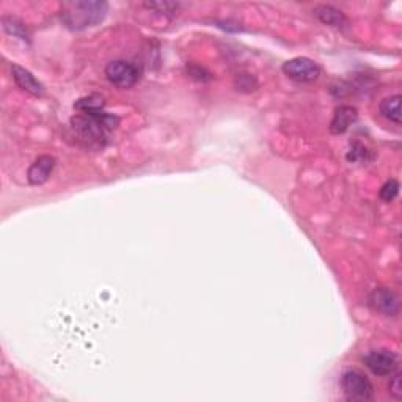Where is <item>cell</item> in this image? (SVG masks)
<instances>
[{"label":"cell","instance_id":"1","mask_svg":"<svg viewBox=\"0 0 402 402\" xmlns=\"http://www.w3.org/2000/svg\"><path fill=\"white\" fill-rule=\"evenodd\" d=\"M118 117L104 110L80 112L69 121V139L86 150L104 148L108 135L117 129Z\"/></svg>","mask_w":402,"mask_h":402},{"label":"cell","instance_id":"2","mask_svg":"<svg viewBox=\"0 0 402 402\" xmlns=\"http://www.w3.org/2000/svg\"><path fill=\"white\" fill-rule=\"evenodd\" d=\"M108 13L107 2L95 0H75L62 3V21L73 30H84L95 27L106 19Z\"/></svg>","mask_w":402,"mask_h":402},{"label":"cell","instance_id":"3","mask_svg":"<svg viewBox=\"0 0 402 402\" xmlns=\"http://www.w3.org/2000/svg\"><path fill=\"white\" fill-rule=\"evenodd\" d=\"M341 388L349 401L365 402L374 398V387L365 374L357 369H347L341 376Z\"/></svg>","mask_w":402,"mask_h":402},{"label":"cell","instance_id":"4","mask_svg":"<svg viewBox=\"0 0 402 402\" xmlns=\"http://www.w3.org/2000/svg\"><path fill=\"white\" fill-rule=\"evenodd\" d=\"M106 78L118 88H130L139 82L140 71L134 63L126 60H113L106 67Z\"/></svg>","mask_w":402,"mask_h":402},{"label":"cell","instance_id":"5","mask_svg":"<svg viewBox=\"0 0 402 402\" xmlns=\"http://www.w3.org/2000/svg\"><path fill=\"white\" fill-rule=\"evenodd\" d=\"M283 73L291 80H296L298 84H309L319 79L320 68L318 63H314L308 57H296L287 60L283 64Z\"/></svg>","mask_w":402,"mask_h":402},{"label":"cell","instance_id":"6","mask_svg":"<svg viewBox=\"0 0 402 402\" xmlns=\"http://www.w3.org/2000/svg\"><path fill=\"white\" fill-rule=\"evenodd\" d=\"M363 362H365L369 371L380 377L391 376L398 369V357L391 351L385 349L368 352L365 358H363Z\"/></svg>","mask_w":402,"mask_h":402},{"label":"cell","instance_id":"7","mask_svg":"<svg viewBox=\"0 0 402 402\" xmlns=\"http://www.w3.org/2000/svg\"><path fill=\"white\" fill-rule=\"evenodd\" d=\"M369 305L374 311L387 318L396 316L401 309L399 297L388 287H376L369 296Z\"/></svg>","mask_w":402,"mask_h":402},{"label":"cell","instance_id":"8","mask_svg":"<svg viewBox=\"0 0 402 402\" xmlns=\"http://www.w3.org/2000/svg\"><path fill=\"white\" fill-rule=\"evenodd\" d=\"M54 167H56V159L52 156H40L38 159L30 165L29 172H27V179L32 186H40L45 184L49 178H51Z\"/></svg>","mask_w":402,"mask_h":402},{"label":"cell","instance_id":"9","mask_svg":"<svg viewBox=\"0 0 402 402\" xmlns=\"http://www.w3.org/2000/svg\"><path fill=\"white\" fill-rule=\"evenodd\" d=\"M358 112L355 107L352 106H340L335 108L333 119L330 123V132L331 134H344L347 129H349L352 124L357 121Z\"/></svg>","mask_w":402,"mask_h":402},{"label":"cell","instance_id":"10","mask_svg":"<svg viewBox=\"0 0 402 402\" xmlns=\"http://www.w3.org/2000/svg\"><path fill=\"white\" fill-rule=\"evenodd\" d=\"M12 73H13L14 82H16V85L19 86V88H23L24 91H29V93L34 95V96L43 95L45 86H43V84L29 71V69L21 68V67H18V64H13Z\"/></svg>","mask_w":402,"mask_h":402},{"label":"cell","instance_id":"11","mask_svg":"<svg viewBox=\"0 0 402 402\" xmlns=\"http://www.w3.org/2000/svg\"><path fill=\"white\" fill-rule=\"evenodd\" d=\"M314 14L320 21V23L330 27H336V29H343L347 25V19L341 10L331 7V5H319L314 8Z\"/></svg>","mask_w":402,"mask_h":402},{"label":"cell","instance_id":"12","mask_svg":"<svg viewBox=\"0 0 402 402\" xmlns=\"http://www.w3.org/2000/svg\"><path fill=\"white\" fill-rule=\"evenodd\" d=\"M401 101L402 97L401 95H393L388 96L382 99L379 106L380 115L383 118H387L388 121L394 123V124H401L402 123V113H401Z\"/></svg>","mask_w":402,"mask_h":402},{"label":"cell","instance_id":"13","mask_svg":"<svg viewBox=\"0 0 402 402\" xmlns=\"http://www.w3.org/2000/svg\"><path fill=\"white\" fill-rule=\"evenodd\" d=\"M104 106H106L104 96L90 95L75 101L74 108L79 112H97V110H104Z\"/></svg>","mask_w":402,"mask_h":402},{"label":"cell","instance_id":"14","mask_svg":"<svg viewBox=\"0 0 402 402\" xmlns=\"http://www.w3.org/2000/svg\"><path fill=\"white\" fill-rule=\"evenodd\" d=\"M3 29L7 30L10 35L18 36V38H21V40H24V41L25 40L29 41V35H27L25 27L21 23H18L16 19H13V18H3Z\"/></svg>","mask_w":402,"mask_h":402},{"label":"cell","instance_id":"15","mask_svg":"<svg viewBox=\"0 0 402 402\" xmlns=\"http://www.w3.org/2000/svg\"><path fill=\"white\" fill-rule=\"evenodd\" d=\"M399 195V182L396 179H390L380 189V198H382L385 203H391L396 197Z\"/></svg>","mask_w":402,"mask_h":402},{"label":"cell","instance_id":"16","mask_svg":"<svg viewBox=\"0 0 402 402\" xmlns=\"http://www.w3.org/2000/svg\"><path fill=\"white\" fill-rule=\"evenodd\" d=\"M146 8L150 10H154L156 13H161V14H168V13H173L178 12V3H170V2H151V3H145Z\"/></svg>","mask_w":402,"mask_h":402},{"label":"cell","instance_id":"17","mask_svg":"<svg viewBox=\"0 0 402 402\" xmlns=\"http://www.w3.org/2000/svg\"><path fill=\"white\" fill-rule=\"evenodd\" d=\"M391 376H393V374H391ZM388 391L394 399L399 401L402 398V374L401 373H396L394 376L391 377L390 385H388Z\"/></svg>","mask_w":402,"mask_h":402},{"label":"cell","instance_id":"18","mask_svg":"<svg viewBox=\"0 0 402 402\" xmlns=\"http://www.w3.org/2000/svg\"><path fill=\"white\" fill-rule=\"evenodd\" d=\"M368 153H369V151L365 148V146L355 143L354 146H352L351 153L347 154V159H349L351 162H360V161H366V156H368Z\"/></svg>","mask_w":402,"mask_h":402},{"label":"cell","instance_id":"19","mask_svg":"<svg viewBox=\"0 0 402 402\" xmlns=\"http://www.w3.org/2000/svg\"><path fill=\"white\" fill-rule=\"evenodd\" d=\"M187 71L190 74V78L197 79V80H200V82H206V80L213 79L211 73L206 71V69L201 68V67H190V68H187Z\"/></svg>","mask_w":402,"mask_h":402}]
</instances>
